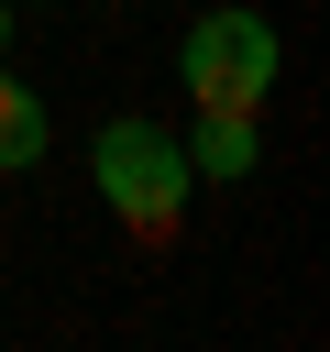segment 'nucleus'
<instances>
[{
  "label": "nucleus",
  "instance_id": "nucleus-3",
  "mask_svg": "<svg viewBox=\"0 0 330 352\" xmlns=\"http://www.w3.org/2000/svg\"><path fill=\"white\" fill-rule=\"evenodd\" d=\"M176 143H187V165H198V176H220V187H242V176L264 165V132H253V110H198Z\"/></svg>",
  "mask_w": 330,
  "mask_h": 352
},
{
  "label": "nucleus",
  "instance_id": "nucleus-6",
  "mask_svg": "<svg viewBox=\"0 0 330 352\" xmlns=\"http://www.w3.org/2000/svg\"><path fill=\"white\" fill-rule=\"evenodd\" d=\"M11 11H22V0H11Z\"/></svg>",
  "mask_w": 330,
  "mask_h": 352
},
{
  "label": "nucleus",
  "instance_id": "nucleus-1",
  "mask_svg": "<svg viewBox=\"0 0 330 352\" xmlns=\"http://www.w3.org/2000/svg\"><path fill=\"white\" fill-rule=\"evenodd\" d=\"M88 187L110 198V220L121 231H176L187 220V198H198V165H187V143L165 132V121H143V110H121V121H99V143H88Z\"/></svg>",
  "mask_w": 330,
  "mask_h": 352
},
{
  "label": "nucleus",
  "instance_id": "nucleus-5",
  "mask_svg": "<svg viewBox=\"0 0 330 352\" xmlns=\"http://www.w3.org/2000/svg\"><path fill=\"white\" fill-rule=\"evenodd\" d=\"M0 55H11V0H0Z\"/></svg>",
  "mask_w": 330,
  "mask_h": 352
},
{
  "label": "nucleus",
  "instance_id": "nucleus-2",
  "mask_svg": "<svg viewBox=\"0 0 330 352\" xmlns=\"http://www.w3.org/2000/svg\"><path fill=\"white\" fill-rule=\"evenodd\" d=\"M275 77H286V44H275L264 11H198V22L176 33V88H187L198 110H253V121H264Z\"/></svg>",
  "mask_w": 330,
  "mask_h": 352
},
{
  "label": "nucleus",
  "instance_id": "nucleus-4",
  "mask_svg": "<svg viewBox=\"0 0 330 352\" xmlns=\"http://www.w3.org/2000/svg\"><path fill=\"white\" fill-rule=\"evenodd\" d=\"M44 143H55L44 88H22V77L0 66V176H33V165H44Z\"/></svg>",
  "mask_w": 330,
  "mask_h": 352
}]
</instances>
